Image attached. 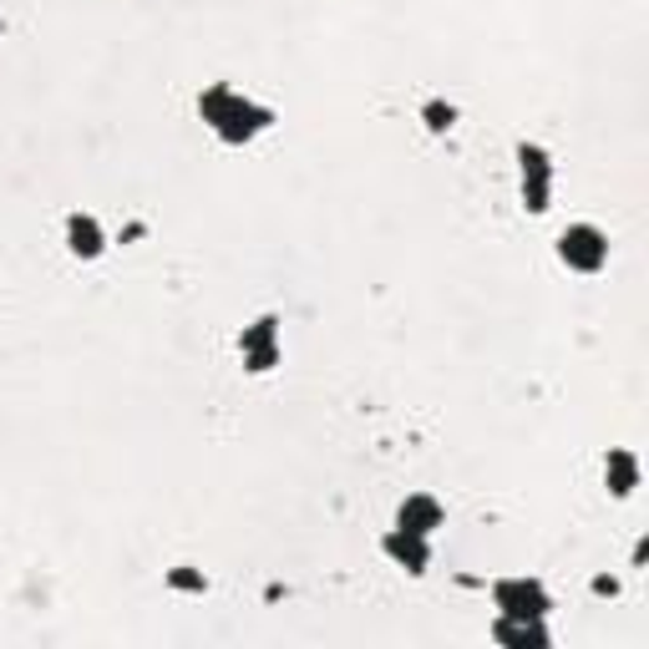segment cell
<instances>
[{"instance_id": "obj_1", "label": "cell", "mask_w": 649, "mask_h": 649, "mask_svg": "<svg viewBox=\"0 0 649 649\" xmlns=\"http://www.w3.org/2000/svg\"><path fill=\"white\" fill-rule=\"evenodd\" d=\"M198 118L208 122V133L219 137V143L244 148V143H254V137H265L274 127V107L254 102V97H244L229 82H213V87L198 91Z\"/></svg>"}, {"instance_id": "obj_2", "label": "cell", "mask_w": 649, "mask_h": 649, "mask_svg": "<svg viewBox=\"0 0 649 649\" xmlns=\"http://www.w3.org/2000/svg\"><path fill=\"white\" fill-rule=\"evenodd\" d=\"M517 188H523V208L528 213H548L553 208V158L538 143H517Z\"/></svg>"}, {"instance_id": "obj_3", "label": "cell", "mask_w": 649, "mask_h": 649, "mask_svg": "<svg viewBox=\"0 0 649 649\" xmlns=\"http://www.w3.org/2000/svg\"><path fill=\"white\" fill-rule=\"evenodd\" d=\"M559 259L574 274H599L609 265V234L599 223H568L559 234Z\"/></svg>"}, {"instance_id": "obj_4", "label": "cell", "mask_w": 649, "mask_h": 649, "mask_svg": "<svg viewBox=\"0 0 649 649\" xmlns=\"http://www.w3.org/2000/svg\"><path fill=\"white\" fill-rule=\"evenodd\" d=\"M492 604H498V614H513V620H548V609H553V599H548L543 578H498L492 584Z\"/></svg>"}, {"instance_id": "obj_5", "label": "cell", "mask_w": 649, "mask_h": 649, "mask_svg": "<svg viewBox=\"0 0 649 649\" xmlns=\"http://www.w3.org/2000/svg\"><path fill=\"white\" fill-rule=\"evenodd\" d=\"M238 360H244L249 376H269V370L280 366V315H259L254 324H244Z\"/></svg>"}, {"instance_id": "obj_6", "label": "cell", "mask_w": 649, "mask_h": 649, "mask_svg": "<svg viewBox=\"0 0 649 649\" xmlns=\"http://www.w3.org/2000/svg\"><path fill=\"white\" fill-rule=\"evenodd\" d=\"M381 553L396 563V568H406V574H427L431 568V538H421V532L391 528L381 538Z\"/></svg>"}, {"instance_id": "obj_7", "label": "cell", "mask_w": 649, "mask_h": 649, "mask_svg": "<svg viewBox=\"0 0 649 649\" xmlns=\"http://www.w3.org/2000/svg\"><path fill=\"white\" fill-rule=\"evenodd\" d=\"M442 523H446V513H442V502L431 498V492H412V498L396 507V528L421 532V538H431Z\"/></svg>"}, {"instance_id": "obj_8", "label": "cell", "mask_w": 649, "mask_h": 649, "mask_svg": "<svg viewBox=\"0 0 649 649\" xmlns=\"http://www.w3.org/2000/svg\"><path fill=\"white\" fill-rule=\"evenodd\" d=\"M66 249H72L76 259H102L107 254L102 223L91 219V213H66Z\"/></svg>"}, {"instance_id": "obj_9", "label": "cell", "mask_w": 649, "mask_h": 649, "mask_svg": "<svg viewBox=\"0 0 649 649\" xmlns=\"http://www.w3.org/2000/svg\"><path fill=\"white\" fill-rule=\"evenodd\" d=\"M492 639L498 645H517V649H548L553 645V635H548L543 620H513V614H498V624H492Z\"/></svg>"}, {"instance_id": "obj_10", "label": "cell", "mask_w": 649, "mask_h": 649, "mask_svg": "<svg viewBox=\"0 0 649 649\" xmlns=\"http://www.w3.org/2000/svg\"><path fill=\"white\" fill-rule=\"evenodd\" d=\"M604 482H609V492H614V498H629V492H635L639 487V457L635 452H609L604 457Z\"/></svg>"}, {"instance_id": "obj_11", "label": "cell", "mask_w": 649, "mask_h": 649, "mask_svg": "<svg viewBox=\"0 0 649 649\" xmlns=\"http://www.w3.org/2000/svg\"><path fill=\"white\" fill-rule=\"evenodd\" d=\"M421 122H427V133H452L457 127V107L442 102V97H431V102H421Z\"/></svg>"}, {"instance_id": "obj_12", "label": "cell", "mask_w": 649, "mask_h": 649, "mask_svg": "<svg viewBox=\"0 0 649 649\" xmlns=\"http://www.w3.org/2000/svg\"><path fill=\"white\" fill-rule=\"evenodd\" d=\"M168 589L173 593H208V578H204V568L177 563V568H168Z\"/></svg>"}, {"instance_id": "obj_13", "label": "cell", "mask_w": 649, "mask_h": 649, "mask_svg": "<svg viewBox=\"0 0 649 649\" xmlns=\"http://www.w3.org/2000/svg\"><path fill=\"white\" fill-rule=\"evenodd\" d=\"M593 593H599V599H614V593H620V578H614V574H599V578H593Z\"/></svg>"}]
</instances>
